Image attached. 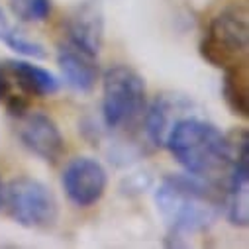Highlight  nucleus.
<instances>
[{
  "instance_id": "nucleus-11",
  "label": "nucleus",
  "mask_w": 249,
  "mask_h": 249,
  "mask_svg": "<svg viewBox=\"0 0 249 249\" xmlns=\"http://www.w3.org/2000/svg\"><path fill=\"white\" fill-rule=\"evenodd\" d=\"M57 67L61 79L75 92H90L98 81V57L79 47L57 43Z\"/></svg>"
},
{
  "instance_id": "nucleus-16",
  "label": "nucleus",
  "mask_w": 249,
  "mask_h": 249,
  "mask_svg": "<svg viewBox=\"0 0 249 249\" xmlns=\"http://www.w3.org/2000/svg\"><path fill=\"white\" fill-rule=\"evenodd\" d=\"M10 28V24H8V20H6V14H4V10L0 8V34H2L4 30H8Z\"/></svg>"
},
{
  "instance_id": "nucleus-6",
  "label": "nucleus",
  "mask_w": 249,
  "mask_h": 249,
  "mask_svg": "<svg viewBox=\"0 0 249 249\" xmlns=\"http://www.w3.org/2000/svg\"><path fill=\"white\" fill-rule=\"evenodd\" d=\"M4 206L8 216L32 230L51 228L59 218V204L49 186L32 177H18L4 186Z\"/></svg>"
},
{
  "instance_id": "nucleus-4",
  "label": "nucleus",
  "mask_w": 249,
  "mask_h": 249,
  "mask_svg": "<svg viewBox=\"0 0 249 249\" xmlns=\"http://www.w3.org/2000/svg\"><path fill=\"white\" fill-rule=\"evenodd\" d=\"M249 24L245 10L226 8L216 14L200 39L198 51L204 61L218 69L247 65Z\"/></svg>"
},
{
  "instance_id": "nucleus-2",
  "label": "nucleus",
  "mask_w": 249,
  "mask_h": 249,
  "mask_svg": "<svg viewBox=\"0 0 249 249\" xmlns=\"http://www.w3.org/2000/svg\"><path fill=\"white\" fill-rule=\"evenodd\" d=\"M175 161L193 177L214 182L226 177L233 161V149L228 136H224L212 122L184 116L169 128L165 143Z\"/></svg>"
},
{
  "instance_id": "nucleus-17",
  "label": "nucleus",
  "mask_w": 249,
  "mask_h": 249,
  "mask_svg": "<svg viewBox=\"0 0 249 249\" xmlns=\"http://www.w3.org/2000/svg\"><path fill=\"white\" fill-rule=\"evenodd\" d=\"M4 206V182L2 178H0V208Z\"/></svg>"
},
{
  "instance_id": "nucleus-8",
  "label": "nucleus",
  "mask_w": 249,
  "mask_h": 249,
  "mask_svg": "<svg viewBox=\"0 0 249 249\" xmlns=\"http://www.w3.org/2000/svg\"><path fill=\"white\" fill-rule=\"evenodd\" d=\"M61 184L71 204L77 208H90L100 202L106 193L108 173L94 157H75L63 169Z\"/></svg>"
},
{
  "instance_id": "nucleus-14",
  "label": "nucleus",
  "mask_w": 249,
  "mask_h": 249,
  "mask_svg": "<svg viewBox=\"0 0 249 249\" xmlns=\"http://www.w3.org/2000/svg\"><path fill=\"white\" fill-rule=\"evenodd\" d=\"M0 41H2L6 47H10L12 51H16L18 55L28 57V59H45L47 57V51L41 43L30 39L28 36H24L22 32H18L12 26L0 34Z\"/></svg>"
},
{
  "instance_id": "nucleus-10",
  "label": "nucleus",
  "mask_w": 249,
  "mask_h": 249,
  "mask_svg": "<svg viewBox=\"0 0 249 249\" xmlns=\"http://www.w3.org/2000/svg\"><path fill=\"white\" fill-rule=\"evenodd\" d=\"M102 32L104 22L100 8L94 2H83L63 20L59 41L98 57L102 47Z\"/></svg>"
},
{
  "instance_id": "nucleus-15",
  "label": "nucleus",
  "mask_w": 249,
  "mask_h": 249,
  "mask_svg": "<svg viewBox=\"0 0 249 249\" xmlns=\"http://www.w3.org/2000/svg\"><path fill=\"white\" fill-rule=\"evenodd\" d=\"M10 8L22 22H45L51 14V0H10Z\"/></svg>"
},
{
  "instance_id": "nucleus-3",
  "label": "nucleus",
  "mask_w": 249,
  "mask_h": 249,
  "mask_svg": "<svg viewBox=\"0 0 249 249\" xmlns=\"http://www.w3.org/2000/svg\"><path fill=\"white\" fill-rule=\"evenodd\" d=\"M147 89L130 65H112L102 75V122L108 130L130 128L143 118Z\"/></svg>"
},
{
  "instance_id": "nucleus-12",
  "label": "nucleus",
  "mask_w": 249,
  "mask_h": 249,
  "mask_svg": "<svg viewBox=\"0 0 249 249\" xmlns=\"http://www.w3.org/2000/svg\"><path fill=\"white\" fill-rule=\"evenodd\" d=\"M222 96L228 108L241 116H249V85H247V65L224 69L222 79Z\"/></svg>"
},
{
  "instance_id": "nucleus-9",
  "label": "nucleus",
  "mask_w": 249,
  "mask_h": 249,
  "mask_svg": "<svg viewBox=\"0 0 249 249\" xmlns=\"http://www.w3.org/2000/svg\"><path fill=\"white\" fill-rule=\"evenodd\" d=\"M20 143L37 159L55 165L65 155V138L57 124L43 112H24L14 118Z\"/></svg>"
},
{
  "instance_id": "nucleus-13",
  "label": "nucleus",
  "mask_w": 249,
  "mask_h": 249,
  "mask_svg": "<svg viewBox=\"0 0 249 249\" xmlns=\"http://www.w3.org/2000/svg\"><path fill=\"white\" fill-rule=\"evenodd\" d=\"M173 112V100L167 96H157L149 108H145L143 114V128L145 138L155 147H161L165 143V136L169 132V120Z\"/></svg>"
},
{
  "instance_id": "nucleus-1",
  "label": "nucleus",
  "mask_w": 249,
  "mask_h": 249,
  "mask_svg": "<svg viewBox=\"0 0 249 249\" xmlns=\"http://www.w3.org/2000/svg\"><path fill=\"white\" fill-rule=\"evenodd\" d=\"M153 200L167 230V245H186L193 235L214 226L222 214V200L212 182L189 173L163 177Z\"/></svg>"
},
{
  "instance_id": "nucleus-7",
  "label": "nucleus",
  "mask_w": 249,
  "mask_h": 249,
  "mask_svg": "<svg viewBox=\"0 0 249 249\" xmlns=\"http://www.w3.org/2000/svg\"><path fill=\"white\" fill-rule=\"evenodd\" d=\"M233 161L226 175V218L231 226L249 224V140L245 130H233L230 136Z\"/></svg>"
},
{
  "instance_id": "nucleus-5",
  "label": "nucleus",
  "mask_w": 249,
  "mask_h": 249,
  "mask_svg": "<svg viewBox=\"0 0 249 249\" xmlns=\"http://www.w3.org/2000/svg\"><path fill=\"white\" fill-rule=\"evenodd\" d=\"M59 79L47 69L26 59L0 63V100L12 118L30 110V98H45L59 90Z\"/></svg>"
}]
</instances>
